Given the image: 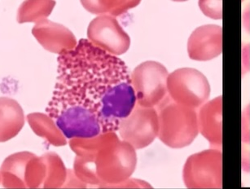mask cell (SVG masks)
I'll return each instance as SVG.
<instances>
[{
    "label": "cell",
    "mask_w": 250,
    "mask_h": 189,
    "mask_svg": "<svg viewBox=\"0 0 250 189\" xmlns=\"http://www.w3.org/2000/svg\"><path fill=\"white\" fill-rule=\"evenodd\" d=\"M189 57L197 61H208L222 52V28L204 25L194 31L188 41Z\"/></svg>",
    "instance_id": "6"
},
{
    "label": "cell",
    "mask_w": 250,
    "mask_h": 189,
    "mask_svg": "<svg viewBox=\"0 0 250 189\" xmlns=\"http://www.w3.org/2000/svg\"><path fill=\"white\" fill-rule=\"evenodd\" d=\"M158 117L152 108L136 104L132 113L121 123L118 131L127 144L141 148L152 143L158 134Z\"/></svg>",
    "instance_id": "4"
},
{
    "label": "cell",
    "mask_w": 250,
    "mask_h": 189,
    "mask_svg": "<svg viewBox=\"0 0 250 189\" xmlns=\"http://www.w3.org/2000/svg\"><path fill=\"white\" fill-rule=\"evenodd\" d=\"M167 89L173 100L190 108L202 105L210 94V86L205 75L188 68L169 74Z\"/></svg>",
    "instance_id": "3"
},
{
    "label": "cell",
    "mask_w": 250,
    "mask_h": 189,
    "mask_svg": "<svg viewBox=\"0 0 250 189\" xmlns=\"http://www.w3.org/2000/svg\"><path fill=\"white\" fill-rule=\"evenodd\" d=\"M90 42L109 54L125 53L130 47V37L122 29L115 18L100 16L91 21L88 28Z\"/></svg>",
    "instance_id": "5"
},
{
    "label": "cell",
    "mask_w": 250,
    "mask_h": 189,
    "mask_svg": "<svg viewBox=\"0 0 250 189\" xmlns=\"http://www.w3.org/2000/svg\"><path fill=\"white\" fill-rule=\"evenodd\" d=\"M58 71L47 112L68 139L118 131L137 104L125 62L88 40L62 50Z\"/></svg>",
    "instance_id": "1"
},
{
    "label": "cell",
    "mask_w": 250,
    "mask_h": 189,
    "mask_svg": "<svg viewBox=\"0 0 250 189\" xmlns=\"http://www.w3.org/2000/svg\"><path fill=\"white\" fill-rule=\"evenodd\" d=\"M169 73L159 62H146L138 65L130 74L138 105L152 108L167 96Z\"/></svg>",
    "instance_id": "2"
}]
</instances>
